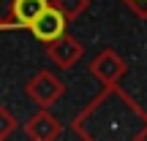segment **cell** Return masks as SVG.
<instances>
[{"instance_id":"obj_2","label":"cell","mask_w":147,"mask_h":141,"mask_svg":"<svg viewBox=\"0 0 147 141\" xmlns=\"http://www.w3.org/2000/svg\"><path fill=\"white\" fill-rule=\"evenodd\" d=\"M47 8H49L47 0H16V3H14V19L19 22V25L30 27Z\"/></svg>"},{"instance_id":"obj_1","label":"cell","mask_w":147,"mask_h":141,"mask_svg":"<svg viewBox=\"0 0 147 141\" xmlns=\"http://www.w3.org/2000/svg\"><path fill=\"white\" fill-rule=\"evenodd\" d=\"M30 30H33V35H36L38 41H55L57 35H63L65 19H63V14H60V11L47 8V11H44V14L30 25Z\"/></svg>"}]
</instances>
